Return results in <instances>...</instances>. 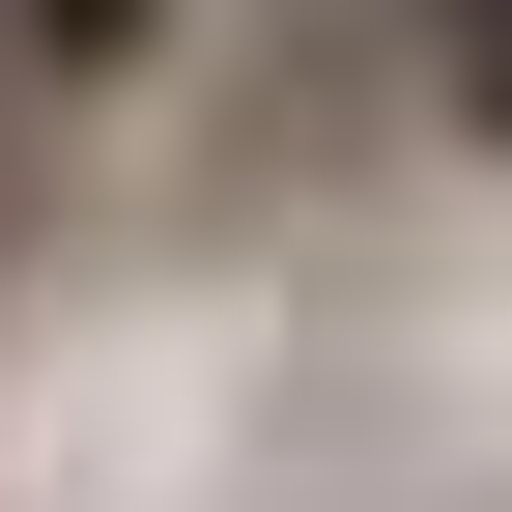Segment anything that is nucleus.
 I'll list each match as a JSON object with an SVG mask.
<instances>
[{
	"label": "nucleus",
	"mask_w": 512,
	"mask_h": 512,
	"mask_svg": "<svg viewBox=\"0 0 512 512\" xmlns=\"http://www.w3.org/2000/svg\"><path fill=\"white\" fill-rule=\"evenodd\" d=\"M399 86H427L456 171H512V0H399Z\"/></svg>",
	"instance_id": "f03ea898"
},
{
	"label": "nucleus",
	"mask_w": 512,
	"mask_h": 512,
	"mask_svg": "<svg viewBox=\"0 0 512 512\" xmlns=\"http://www.w3.org/2000/svg\"><path fill=\"white\" fill-rule=\"evenodd\" d=\"M200 57V0H0V114H114Z\"/></svg>",
	"instance_id": "f257e3e1"
}]
</instances>
